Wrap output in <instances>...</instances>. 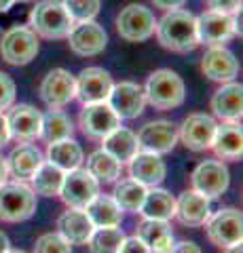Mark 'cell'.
Masks as SVG:
<instances>
[{
    "label": "cell",
    "instance_id": "cell-12",
    "mask_svg": "<svg viewBox=\"0 0 243 253\" xmlns=\"http://www.w3.org/2000/svg\"><path fill=\"white\" fill-rule=\"evenodd\" d=\"M38 93H41V99L51 110L64 108V106H68L70 101L76 97L74 76L70 74L68 70H61V68L51 70V72L41 81Z\"/></svg>",
    "mask_w": 243,
    "mask_h": 253
},
{
    "label": "cell",
    "instance_id": "cell-25",
    "mask_svg": "<svg viewBox=\"0 0 243 253\" xmlns=\"http://www.w3.org/2000/svg\"><path fill=\"white\" fill-rule=\"evenodd\" d=\"M136 236L152 253H169V249L174 247V243H176L169 221H161V219H146L144 217L138 224Z\"/></svg>",
    "mask_w": 243,
    "mask_h": 253
},
{
    "label": "cell",
    "instance_id": "cell-13",
    "mask_svg": "<svg viewBox=\"0 0 243 253\" xmlns=\"http://www.w3.org/2000/svg\"><path fill=\"white\" fill-rule=\"evenodd\" d=\"M66 38H68L70 51L76 53L78 57H93V55H99L108 44L106 30L96 21L74 23Z\"/></svg>",
    "mask_w": 243,
    "mask_h": 253
},
{
    "label": "cell",
    "instance_id": "cell-1",
    "mask_svg": "<svg viewBox=\"0 0 243 253\" xmlns=\"http://www.w3.org/2000/svg\"><path fill=\"white\" fill-rule=\"evenodd\" d=\"M154 32L163 49L174 53H191L201 44L197 36V17L184 9L167 11L161 21H156Z\"/></svg>",
    "mask_w": 243,
    "mask_h": 253
},
{
    "label": "cell",
    "instance_id": "cell-19",
    "mask_svg": "<svg viewBox=\"0 0 243 253\" xmlns=\"http://www.w3.org/2000/svg\"><path fill=\"white\" fill-rule=\"evenodd\" d=\"M201 70L209 81L224 84L233 83L239 74V61L226 46H209L201 59Z\"/></svg>",
    "mask_w": 243,
    "mask_h": 253
},
{
    "label": "cell",
    "instance_id": "cell-14",
    "mask_svg": "<svg viewBox=\"0 0 243 253\" xmlns=\"http://www.w3.org/2000/svg\"><path fill=\"white\" fill-rule=\"evenodd\" d=\"M106 104L112 108V112L119 116L121 121L138 118L140 114L144 112V106H146L144 89L138 83L123 81V83L112 86V91H110V95H108Z\"/></svg>",
    "mask_w": 243,
    "mask_h": 253
},
{
    "label": "cell",
    "instance_id": "cell-26",
    "mask_svg": "<svg viewBox=\"0 0 243 253\" xmlns=\"http://www.w3.org/2000/svg\"><path fill=\"white\" fill-rule=\"evenodd\" d=\"M57 230L70 245H85L93 232V224L83 209H68L57 219Z\"/></svg>",
    "mask_w": 243,
    "mask_h": 253
},
{
    "label": "cell",
    "instance_id": "cell-7",
    "mask_svg": "<svg viewBox=\"0 0 243 253\" xmlns=\"http://www.w3.org/2000/svg\"><path fill=\"white\" fill-rule=\"evenodd\" d=\"M231 184V173L229 167L222 161L209 158V161H201L191 173V186L194 192L203 194L205 199H218L222 196Z\"/></svg>",
    "mask_w": 243,
    "mask_h": 253
},
{
    "label": "cell",
    "instance_id": "cell-40",
    "mask_svg": "<svg viewBox=\"0 0 243 253\" xmlns=\"http://www.w3.org/2000/svg\"><path fill=\"white\" fill-rule=\"evenodd\" d=\"M119 253H152L146 245L138 239V236H131V239H125Z\"/></svg>",
    "mask_w": 243,
    "mask_h": 253
},
{
    "label": "cell",
    "instance_id": "cell-27",
    "mask_svg": "<svg viewBox=\"0 0 243 253\" xmlns=\"http://www.w3.org/2000/svg\"><path fill=\"white\" fill-rule=\"evenodd\" d=\"M101 150L110 154L114 161L125 165L140 152V146H138L136 133L125 129V126H116L112 133H108V135L101 139Z\"/></svg>",
    "mask_w": 243,
    "mask_h": 253
},
{
    "label": "cell",
    "instance_id": "cell-24",
    "mask_svg": "<svg viewBox=\"0 0 243 253\" xmlns=\"http://www.w3.org/2000/svg\"><path fill=\"white\" fill-rule=\"evenodd\" d=\"M43 163V152L34 144H19L6 158L9 173L13 177H17V181H30Z\"/></svg>",
    "mask_w": 243,
    "mask_h": 253
},
{
    "label": "cell",
    "instance_id": "cell-10",
    "mask_svg": "<svg viewBox=\"0 0 243 253\" xmlns=\"http://www.w3.org/2000/svg\"><path fill=\"white\" fill-rule=\"evenodd\" d=\"M207 239L216 245V247H231V245L241 243L243 234V217L239 209H220L214 215H209L205 221Z\"/></svg>",
    "mask_w": 243,
    "mask_h": 253
},
{
    "label": "cell",
    "instance_id": "cell-8",
    "mask_svg": "<svg viewBox=\"0 0 243 253\" xmlns=\"http://www.w3.org/2000/svg\"><path fill=\"white\" fill-rule=\"evenodd\" d=\"M241 34L237 15H226L216 11H205L197 17V36L199 42L207 46H224L226 42Z\"/></svg>",
    "mask_w": 243,
    "mask_h": 253
},
{
    "label": "cell",
    "instance_id": "cell-29",
    "mask_svg": "<svg viewBox=\"0 0 243 253\" xmlns=\"http://www.w3.org/2000/svg\"><path fill=\"white\" fill-rule=\"evenodd\" d=\"M47 163L55 165L57 169H61L64 173L74 171L81 167L83 163V148L76 144V141L70 139H61L55 144H47Z\"/></svg>",
    "mask_w": 243,
    "mask_h": 253
},
{
    "label": "cell",
    "instance_id": "cell-36",
    "mask_svg": "<svg viewBox=\"0 0 243 253\" xmlns=\"http://www.w3.org/2000/svg\"><path fill=\"white\" fill-rule=\"evenodd\" d=\"M64 9L72 17L74 23L78 21H93L96 15L99 13L101 0H61Z\"/></svg>",
    "mask_w": 243,
    "mask_h": 253
},
{
    "label": "cell",
    "instance_id": "cell-46",
    "mask_svg": "<svg viewBox=\"0 0 243 253\" xmlns=\"http://www.w3.org/2000/svg\"><path fill=\"white\" fill-rule=\"evenodd\" d=\"M15 4V0H0V13H6Z\"/></svg>",
    "mask_w": 243,
    "mask_h": 253
},
{
    "label": "cell",
    "instance_id": "cell-33",
    "mask_svg": "<svg viewBox=\"0 0 243 253\" xmlns=\"http://www.w3.org/2000/svg\"><path fill=\"white\" fill-rule=\"evenodd\" d=\"M121 167L123 165L114 161L104 150H96L87 161V171L97 179V184H112V181H116L121 175Z\"/></svg>",
    "mask_w": 243,
    "mask_h": 253
},
{
    "label": "cell",
    "instance_id": "cell-45",
    "mask_svg": "<svg viewBox=\"0 0 243 253\" xmlns=\"http://www.w3.org/2000/svg\"><path fill=\"white\" fill-rule=\"evenodd\" d=\"M11 249V243H9V236H6L2 230H0V253H6Z\"/></svg>",
    "mask_w": 243,
    "mask_h": 253
},
{
    "label": "cell",
    "instance_id": "cell-31",
    "mask_svg": "<svg viewBox=\"0 0 243 253\" xmlns=\"http://www.w3.org/2000/svg\"><path fill=\"white\" fill-rule=\"evenodd\" d=\"M74 133V125L70 116L59 112V110H49L43 114V125H41V139L45 144H55L61 139H70Z\"/></svg>",
    "mask_w": 243,
    "mask_h": 253
},
{
    "label": "cell",
    "instance_id": "cell-11",
    "mask_svg": "<svg viewBox=\"0 0 243 253\" xmlns=\"http://www.w3.org/2000/svg\"><path fill=\"white\" fill-rule=\"evenodd\" d=\"M216 126H218V123L214 121V116L203 114V112L188 114L178 129V139L182 141L188 150H193V152H203V150L211 148Z\"/></svg>",
    "mask_w": 243,
    "mask_h": 253
},
{
    "label": "cell",
    "instance_id": "cell-4",
    "mask_svg": "<svg viewBox=\"0 0 243 253\" xmlns=\"http://www.w3.org/2000/svg\"><path fill=\"white\" fill-rule=\"evenodd\" d=\"M36 211V194L23 181H4L0 184V221L17 224L26 221Z\"/></svg>",
    "mask_w": 243,
    "mask_h": 253
},
{
    "label": "cell",
    "instance_id": "cell-9",
    "mask_svg": "<svg viewBox=\"0 0 243 253\" xmlns=\"http://www.w3.org/2000/svg\"><path fill=\"white\" fill-rule=\"evenodd\" d=\"M97 194H99V184L87 169L78 167L64 175L59 196L68 205V209H85Z\"/></svg>",
    "mask_w": 243,
    "mask_h": 253
},
{
    "label": "cell",
    "instance_id": "cell-18",
    "mask_svg": "<svg viewBox=\"0 0 243 253\" xmlns=\"http://www.w3.org/2000/svg\"><path fill=\"white\" fill-rule=\"evenodd\" d=\"M78 125L89 139H104L108 133L121 126V118L112 112V108L106 101H101V104L85 106L81 110V116H78Z\"/></svg>",
    "mask_w": 243,
    "mask_h": 253
},
{
    "label": "cell",
    "instance_id": "cell-43",
    "mask_svg": "<svg viewBox=\"0 0 243 253\" xmlns=\"http://www.w3.org/2000/svg\"><path fill=\"white\" fill-rule=\"evenodd\" d=\"M9 139H11V135H9V125H6L4 114L0 112V148H4L6 144H9Z\"/></svg>",
    "mask_w": 243,
    "mask_h": 253
},
{
    "label": "cell",
    "instance_id": "cell-21",
    "mask_svg": "<svg viewBox=\"0 0 243 253\" xmlns=\"http://www.w3.org/2000/svg\"><path fill=\"white\" fill-rule=\"evenodd\" d=\"M211 110L224 123H239L243 114V86L241 83H224L211 95Z\"/></svg>",
    "mask_w": 243,
    "mask_h": 253
},
{
    "label": "cell",
    "instance_id": "cell-15",
    "mask_svg": "<svg viewBox=\"0 0 243 253\" xmlns=\"http://www.w3.org/2000/svg\"><path fill=\"white\" fill-rule=\"evenodd\" d=\"M138 146L142 152L150 154H167L178 144V125L171 121H152L146 123L138 131Z\"/></svg>",
    "mask_w": 243,
    "mask_h": 253
},
{
    "label": "cell",
    "instance_id": "cell-3",
    "mask_svg": "<svg viewBox=\"0 0 243 253\" xmlns=\"http://www.w3.org/2000/svg\"><path fill=\"white\" fill-rule=\"evenodd\" d=\"M74 21L64 9L61 0H41L36 2V6L30 11V30L36 36L43 38H66L72 30Z\"/></svg>",
    "mask_w": 243,
    "mask_h": 253
},
{
    "label": "cell",
    "instance_id": "cell-2",
    "mask_svg": "<svg viewBox=\"0 0 243 253\" xmlns=\"http://www.w3.org/2000/svg\"><path fill=\"white\" fill-rule=\"evenodd\" d=\"M144 89V97L146 104H150L154 110H174L184 104L186 97V86L184 81L180 78L174 70H154V72L148 76Z\"/></svg>",
    "mask_w": 243,
    "mask_h": 253
},
{
    "label": "cell",
    "instance_id": "cell-22",
    "mask_svg": "<svg viewBox=\"0 0 243 253\" xmlns=\"http://www.w3.org/2000/svg\"><path fill=\"white\" fill-rule=\"evenodd\" d=\"M211 215L209 209V199H205L203 194L194 192V190H186L180 194V199H176V215L180 224L184 226H203Z\"/></svg>",
    "mask_w": 243,
    "mask_h": 253
},
{
    "label": "cell",
    "instance_id": "cell-34",
    "mask_svg": "<svg viewBox=\"0 0 243 253\" xmlns=\"http://www.w3.org/2000/svg\"><path fill=\"white\" fill-rule=\"evenodd\" d=\"M144 196H146V188L133 179L119 181V184L114 186V192H112V199L116 205H119V209L129 211V213L140 211V207H142V203H144Z\"/></svg>",
    "mask_w": 243,
    "mask_h": 253
},
{
    "label": "cell",
    "instance_id": "cell-41",
    "mask_svg": "<svg viewBox=\"0 0 243 253\" xmlns=\"http://www.w3.org/2000/svg\"><path fill=\"white\" fill-rule=\"evenodd\" d=\"M169 253H203L201 247L197 243L193 241H180V243H174V247L169 249Z\"/></svg>",
    "mask_w": 243,
    "mask_h": 253
},
{
    "label": "cell",
    "instance_id": "cell-5",
    "mask_svg": "<svg viewBox=\"0 0 243 253\" xmlns=\"http://www.w3.org/2000/svg\"><path fill=\"white\" fill-rule=\"evenodd\" d=\"M154 13L144 4L131 2L116 15V32L127 42H144L154 34Z\"/></svg>",
    "mask_w": 243,
    "mask_h": 253
},
{
    "label": "cell",
    "instance_id": "cell-39",
    "mask_svg": "<svg viewBox=\"0 0 243 253\" xmlns=\"http://www.w3.org/2000/svg\"><path fill=\"white\" fill-rule=\"evenodd\" d=\"M209 11L226 13V15H237L241 11V0H207Z\"/></svg>",
    "mask_w": 243,
    "mask_h": 253
},
{
    "label": "cell",
    "instance_id": "cell-17",
    "mask_svg": "<svg viewBox=\"0 0 243 253\" xmlns=\"http://www.w3.org/2000/svg\"><path fill=\"white\" fill-rule=\"evenodd\" d=\"M4 118H6V125H9V135L15 141H19V144H30V141L41 137L43 114L34 106L30 104L11 106L9 114Z\"/></svg>",
    "mask_w": 243,
    "mask_h": 253
},
{
    "label": "cell",
    "instance_id": "cell-47",
    "mask_svg": "<svg viewBox=\"0 0 243 253\" xmlns=\"http://www.w3.org/2000/svg\"><path fill=\"white\" fill-rule=\"evenodd\" d=\"M224 253H243V251H241V243L231 245V247H224Z\"/></svg>",
    "mask_w": 243,
    "mask_h": 253
},
{
    "label": "cell",
    "instance_id": "cell-38",
    "mask_svg": "<svg viewBox=\"0 0 243 253\" xmlns=\"http://www.w3.org/2000/svg\"><path fill=\"white\" fill-rule=\"evenodd\" d=\"M15 95H17V89H15V81H13L9 74L0 72V112H2V110H9L13 106Z\"/></svg>",
    "mask_w": 243,
    "mask_h": 253
},
{
    "label": "cell",
    "instance_id": "cell-48",
    "mask_svg": "<svg viewBox=\"0 0 243 253\" xmlns=\"http://www.w3.org/2000/svg\"><path fill=\"white\" fill-rule=\"evenodd\" d=\"M6 253H26V251H19V249H9Z\"/></svg>",
    "mask_w": 243,
    "mask_h": 253
},
{
    "label": "cell",
    "instance_id": "cell-44",
    "mask_svg": "<svg viewBox=\"0 0 243 253\" xmlns=\"http://www.w3.org/2000/svg\"><path fill=\"white\" fill-rule=\"evenodd\" d=\"M9 177V167H6V158L0 156V184H4Z\"/></svg>",
    "mask_w": 243,
    "mask_h": 253
},
{
    "label": "cell",
    "instance_id": "cell-37",
    "mask_svg": "<svg viewBox=\"0 0 243 253\" xmlns=\"http://www.w3.org/2000/svg\"><path fill=\"white\" fill-rule=\"evenodd\" d=\"M34 253H72V245L59 232H47L36 241Z\"/></svg>",
    "mask_w": 243,
    "mask_h": 253
},
{
    "label": "cell",
    "instance_id": "cell-32",
    "mask_svg": "<svg viewBox=\"0 0 243 253\" xmlns=\"http://www.w3.org/2000/svg\"><path fill=\"white\" fill-rule=\"evenodd\" d=\"M64 175L66 173L57 169L55 165L51 163H43L41 167L36 169V173L32 175V188L34 194H41V196H57L59 190H61V184H64Z\"/></svg>",
    "mask_w": 243,
    "mask_h": 253
},
{
    "label": "cell",
    "instance_id": "cell-16",
    "mask_svg": "<svg viewBox=\"0 0 243 253\" xmlns=\"http://www.w3.org/2000/svg\"><path fill=\"white\" fill-rule=\"evenodd\" d=\"M74 83H76V97L83 101V106L106 101L114 86L112 76L108 74L104 68H97V66L85 68L83 72L74 78Z\"/></svg>",
    "mask_w": 243,
    "mask_h": 253
},
{
    "label": "cell",
    "instance_id": "cell-30",
    "mask_svg": "<svg viewBox=\"0 0 243 253\" xmlns=\"http://www.w3.org/2000/svg\"><path fill=\"white\" fill-rule=\"evenodd\" d=\"M83 211L87 213V217L91 219L93 228L119 226L121 217H123V211L119 209V205L114 203L112 196H106V194H97Z\"/></svg>",
    "mask_w": 243,
    "mask_h": 253
},
{
    "label": "cell",
    "instance_id": "cell-28",
    "mask_svg": "<svg viewBox=\"0 0 243 253\" xmlns=\"http://www.w3.org/2000/svg\"><path fill=\"white\" fill-rule=\"evenodd\" d=\"M140 213L146 219H161V221H169L176 215V199L171 196V192L163 188H150L146 190L144 203L140 207Z\"/></svg>",
    "mask_w": 243,
    "mask_h": 253
},
{
    "label": "cell",
    "instance_id": "cell-35",
    "mask_svg": "<svg viewBox=\"0 0 243 253\" xmlns=\"http://www.w3.org/2000/svg\"><path fill=\"white\" fill-rule=\"evenodd\" d=\"M123 241H125V232L121 228L108 226V228H93L87 245L91 253H119Z\"/></svg>",
    "mask_w": 243,
    "mask_h": 253
},
{
    "label": "cell",
    "instance_id": "cell-20",
    "mask_svg": "<svg viewBox=\"0 0 243 253\" xmlns=\"http://www.w3.org/2000/svg\"><path fill=\"white\" fill-rule=\"evenodd\" d=\"M165 173H167V167L159 154H150V152H142V150H140L129 161L131 179L142 184L144 188L161 186L163 179H165Z\"/></svg>",
    "mask_w": 243,
    "mask_h": 253
},
{
    "label": "cell",
    "instance_id": "cell-6",
    "mask_svg": "<svg viewBox=\"0 0 243 253\" xmlns=\"http://www.w3.org/2000/svg\"><path fill=\"white\" fill-rule=\"evenodd\" d=\"M0 55L9 66H28L38 55V36L28 26H13L2 34Z\"/></svg>",
    "mask_w": 243,
    "mask_h": 253
},
{
    "label": "cell",
    "instance_id": "cell-49",
    "mask_svg": "<svg viewBox=\"0 0 243 253\" xmlns=\"http://www.w3.org/2000/svg\"><path fill=\"white\" fill-rule=\"evenodd\" d=\"M23 2H28V0H23Z\"/></svg>",
    "mask_w": 243,
    "mask_h": 253
},
{
    "label": "cell",
    "instance_id": "cell-23",
    "mask_svg": "<svg viewBox=\"0 0 243 253\" xmlns=\"http://www.w3.org/2000/svg\"><path fill=\"white\" fill-rule=\"evenodd\" d=\"M211 150L220 161H239L243 154V133L239 123H222L216 126Z\"/></svg>",
    "mask_w": 243,
    "mask_h": 253
},
{
    "label": "cell",
    "instance_id": "cell-42",
    "mask_svg": "<svg viewBox=\"0 0 243 253\" xmlns=\"http://www.w3.org/2000/svg\"><path fill=\"white\" fill-rule=\"evenodd\" d=\"M150 2L156 6V9L176 11V9H182V6L186 4V0H150Z\"/></svg>",
    "mask_w": 243,
    "mask_h": 253
}]
</instances>
